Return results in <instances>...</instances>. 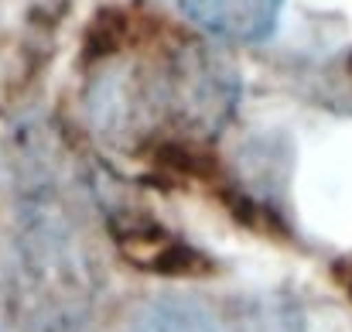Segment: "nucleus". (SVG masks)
Returning <instances> with one entry per match:
<instances>
[{
	"label": "nucleus",
	"instance_id": "1",
	"mask_svg": "<svg viewBox=\"0 0 352 332\" xmlns=\"http://www.w3.org/2000/svg\"><path fill=\"white\" fill-rule=\"evenodd\" d=\"M154 113L192 137H216L239 103L233 62L209 45H178L151 76Z\"/></svg>",
	"mask_w": 352,
	"mask_h": 332
},
{
	"label": "nucleus",
	"instance_id": "2",
	"mask_svg": "<svg viewBox=\"0 0 352 332\" xmlns=\"http://www.w3.org/2000/svg\"><path fill=\"white\" fill-rule=\"evenodd\" d=\"M182 14L223 41H267L280 21L284 0H178Z\"/></svg>",
	"mask_w": 352,
	"mask_h": 332
},
{
	"label": "nucleus",
	"instance_id": "3",
	"mask_svg": "<svg viewBox=\"0 0 352 332\" xmlns=\"http://www.w3.org/2000/svg\"><path fill=\"white\" fill-rule=\"evenodd\" d=\"M113 236L130 264L157 271V274H182L199 264V253L188 250L182 240H175L161 222H151L147 216H117Z\"/></svg>",
	"mask_w": 352,
	"mask_h": 332
},
{
	"label": "nucleus",
	"instance_id": "4",
	"mask_svg": "<svg viewBox=\"0 0 352 332\" xmlns=\"http://www.w3.org/2000/svg\"><path fill=\"white\" fill-rule=\"evenodd\" d=\"M291 144L280 134H263L243 144L239 158H236V175L246 185V192L260 203H277L284 199L287 178H291Z\"/></svg>",
	"mask_w": 352,
	"mask_h": 332
},
{
	"label": "nucleus",
	"instance_id": "5",
	"mask_svg": "<svg viewBox=\"0 0 352 332\" xmlns=\"http://www.w3.org/2000/svg\"><path fill=\"white\" fill-rule=\"evenodd\" d=\"M123 332H226L216 312L188 295H157L140 302Z\"/></svg>",
	"mask_w": 352,
	"mask_h": 332
},
{
	"label": "nucleus",
	"instance_id": "6",
	"mask_svg": "<svg viewBox=\"0 0 352 332\" xmlns=\"http://www.w3.org/2000/svg\"><path fill=\"white\" fill-rule=\"evenodd\" d=\"M226 332H305L301 309L287 295H250L236 305Z\"/></svg>",
	"mask_w": 352,
	"mask_h": 332
}]
</instances>
